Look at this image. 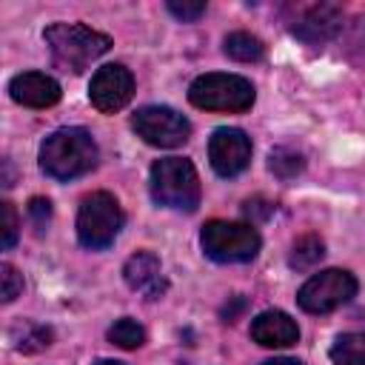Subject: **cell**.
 Segmentation results:
<instances>
[{"mask_svg": "<svg viewBox=\"0 0 365 365\" xmlns=\"http://www.w3.org/2000/svg\"><path fill=\"white\" fill-rule=\"evenodd\" d=\"M151 197L157 205L174 211H194L200 205V177L182 157H163L151 165Z\"/></svg>", "mask_w": 365, "mask_h": 365, "instance_id": "cell-3", "label": "cell"}, {"mask_svg": "<svg viewBox=\"0 0 365 365\" xmlns=\"http://www.w3.org/2000/svg\"><path fill=\"white\" fill-rule=\"evenodd\" d=\"M123 228L120 202L108 191H94L80 202L77 211V240L91 251L108 248Z\"/></svg>", "mask_w": 365, "mask_h": 365, "instance_id": "cell-5", "label": "cell"}, {"mask_svg": "<svg viewBox=\"0 0 365 365\" xmlns=\"http://www.w3.org/2000/svg\"><path fill=\"white\" fill-rule=\"evenodd\" d=\"M334 365H365V331L339 334L331 345Z\"/></svg>", "mask_w": 365, "mask_h": 365, "instance_id": "cell-15", "label": "cell"}, {"mask_svg": "<svg viewBox=\"0 0 365 365\" xmlns=\"http://www.w3.org/2000/svg\"><path fill=\"white\" fill-rule=\"evenodd\" d=\"M43 40L51 48L54 63L74 74L86 71L97 57H103L111 48L108 34H100L83 23H51Z\"/></svg>", "mask_w": 365, "mask_h": 365, "instance_id": "cell-2", "label": "cell"}, {"mask_svg": "<svg viewBox=\"0 0 365 365\" xmlns=\"http://www.w3.org/2000/svg\"><path fill=\"white\" fill-rule=\"evenodd\" d=\"M322 257H325L322 240L314 237V234H305V237H299V240L294 242L288 262H291V268H297V271H308V268H314Z\"/></svg>", "mask_w": 365, "mask_h": 365, "instance_id": "cell-17", "label": "cell"}, {"mask_svg": "<svg viewBox=\"0 0 365 365\" xmlns=\"http://www.w3.org/2000/svg\"><path fill=\"white\" fill-rule=\"evenodd\" d=\"M262 365H299V362L297 359H288V356H277V359H268Z\"/></svg>", "mask_w": 365, "mask_h": 365, "instance_id": "cell-26", "label": "cell"}, {"mask_svg": "<svg viewBox=\"0 0 365 365\" xmlns=\"http://www.w3.org/2000/svg\"><path fill=\"white\" fill-rule=\"evenodd\" d=\"M342 29V9L334 3H317L302 11V17L294 23V34L308 46H322Z\"/></svg>", "mask_w": 365, "mask_h": 365, "instance_id": "cell-11", "label": "cell"}, {"mask_svg": "<svg viewBox=\"0 0 365 365\" xmlns=\"http://www.w3.org/2000/svg\"><path fill=\"white\" fill-rule=\"evenodd\" d=\"M200 242L214 262H248L259 251V234L251 222L211 220L202 225Z\"/></svg>", "mask_w": 365, "mask_h": 365, "instance_id": "cell-6", "label": "cell"}, {"mask_svg": "<svg viewBox=\"0 0 365 365\" xmlns=\"http://www.w3.org/2000/svg\"><path fill=\"white\" fill-rule=\"evenodd\" d=\"M208 160L220 177H237L251 163V140L240 128H217L208 140Z\"/></svg>", "mask_w": 365, "mask_h": 365, "instance_id": "cell-10", "label": "cell"}, {"mask_svg": "<svg viewBox=\"0 0 365 365\" xmlns=\"http://www.w3.org/2000/svg\"><path fill=\"white\" fill-rule=\"evenodd\" d=\"M131 125L137 131V137H143L148 145L157 148H177L188 140L191 134V123L168 108V106H145L131 117Z\"/></svg>", "mask_w": 365, "mask_h": 365, "instance_id": "cell-8", "label": "cell"}, {"mask_svg": "<svg viewBox=\"0 0 365 365\" xmlns=\"http://www.w3.org/2000/svg\"><path fill=\"white\" fill-rule=\"evenodd\" d=\"M251 339L262 348H288L299 339V328L285 311H262L251 322Z\"/></svg>", "mask_w": 365, "mask_h": 365, "instance_id": "cell-13", "label": "cell"}, {"mask_svg": "<svg viewBox=\"0 0 365 365\" xmlns=\"http://www.w3.org/2000/svg\"><path fill=\"white\" fill-rule=\"evenodd\" d=\"M123 277L128 282V288L145 294L148 299H157L165 291V279H163V268L160 259L151 251H137L134 257L125 259L123 265Z\"/></svg>", "mask_w": 365, "mask_h": 365, "instance_id": "cell-14", "label": "cell"}, {"mask_svg": "<svg viewBox=\"0 0 365 365\" xmlns=\"http://www.w3.org/2000/svg\"><path fill=\"white\" fill-rule=\"evenodd\" d=\"M225 54L231 57V60H237V63H254V60H259L262 54H265V46H262V40L259 37H254V34H248V31H231L228 37H225Z\"/></svg>", "mask_w": 365, "mask_h": 365, "instance_id": "cell-16", "label": "cell"}, {"mask_svg": "<svg viewBox=\"0 0 365 365\" xmlns=\"http://www.w3.org/2000/svg\"><path fill=\"white\" fill-rule=\"evenodd\" d=\"M29 217H31L34 228L43 231V228L48 225V220H51V202L43 200V197H31V202H29Z\"/></svg>", "mask_w": 365, "mask_h": 365, "instance_id": "cell-23", "label": "cell"}, {"mask_svg": "<svg viewBox=\"0 0 365 365\" xmlns=\"http://www.w3.org/2000/svg\"><path fill=\"white\" fill-rule=\"evenodd\" d=\"M131 94H134V77L120 63H108V66L97 68L88 83V100L103 114L120 111L131 100Z\"/></svg>", "mask_w": 365, "mask_h": 365, "instance_id": "cell-9", "label": "cell"}, {"mask_svg": "<svg viewBox=\"0 0 365 365\" xmlns=\"http://www.w3.org/2000/svg\"><path fill=\"white\" fill-rule=\"evenodd\" d=\"M48 339H51V331H48V328L31 325V328H29V336H23V342H17V348H20V351H40V348L48 345Z\"/></svg>", "mask_w": 365, "mask_h": 365, "instance_id": "cell-24", "label": "cell"}, {"mask_svg": "<svg viewBox=\"0 0 365 365\" xmlns=\"http://www.w3.org/2000/svg\"><path fill=\"white\" fill-rule=\"evenodd\" d=\"M97 365H123V362H114V359H103V362H97Z\"/></svg>", "mask_w": 365, "mask_h": 365, "instance_id": "cell-27", "label": "cell"}, {"mask_svg": "<svg viewBox=\"0 0 365 365\" xmlns=\"http://www.w3.org/2000/svg\"><path fill=\"white\" fill-rule=\"evenodd\" d=\"M188 100L202 111H248L254 106V86L240 74L211 71L191 83Z\"/></svg>", "mask_w": 365, "mask_h": 365, "instance_id": "cell-4", "label": "cell"}, {"mask_svg": "<svg viewBox=\"0 0 365 365\" xmlns=\"http://www.w3.org/2000/svg\"><path fill=\"white\" fill-rule=\"evenodd\" d=\"M271 211H274V205H271V202H265V200H248V202H245V214H248V217L254 214V217L265 220Z\"/></svg>", "mask_w": 365, "mask_h": 365, "instance_id": "cell-25", "label": "cell"}, {"mask_svg": "<svg viewBox=\"0 0 365 365\" xmlns=\"http://www.w3.org/2000/svg\"><path fill=\"white\" fill-rule=\"evenodd\" d=\"M356 294V279L351 271L342 268H328L314 274L297 294V302L308 314H328L339 305H345Z\"/></svg>", "mask_w": 365, "mask_h": 365, "instance_id": "cell-7", "label": "cell"}, {"mask_svg": "<svg viewBox=\"0 0 365 365\" xmlns=\"http://www.w3.org/2000/svg\"><path fill=\"white\" fill-rule=\"evenodd\" d=\"M108 339H111L114 345H120V348L131 351V348H140V345L145 342V331H143V325H140V322H134V319L123 317V319H117V322L108 328Z\"/></svg>", "mask_w": 365, "mask_h": 365, "instance_id": "cell-18", "label": "cell"}, {"mask_svg": "<svg viewBox=\"0 0 365 365\" xmlns=\"http://www.w3.org/2000/svg\"><path fill=\"white\" fill-rule=\"evenodd\" d=\"M9 94L14 103H20L26 108H48L60 100V83L43 71H23V74L11 77Z\"/></svg>", "mask_w": 365, "mask_h": 365, "instance_id": "cell-12", "label": "cell"}, {"mask_svg": "<svg viewBox=\"0 0 365 365\" xmlns=\"http://www.w3.org/2000/svg\"><path fill=\"white\" fill-rule=\"evenodd\" d=\"M271 171L279 177V180H291V177H297L299 171H302V154H297V151H291V148H274L271 151Z\"/></svg>", "mask_w": 365, "mask_h": 365, "instance_id": "cell-19", "label": "cell"}, {"mask_svg": "<svg viewBox=\"0 0 365 365\" xmlns=\"http://www.w3.org/2000/svg\"><path fill=\"white\" fill-rule=\"evenodd\" d=\"M0 282H3V302H11V299H17V294L23 291V277L17 274V268L11 265V262H3L0 265Z\"/></svg>", "mask_w": 365, "mask_h": 365, "instance_id": "cell-21", "label": "cell"}, {"mask_svg": "<svg viewBox=\"0 0 365 365\" xmlns=\"http://www.w3.org/2000/svg\"><path fill=\"white\" fill-rule=\"evenodd\" d=\"M168 11L182 23H194V20H200L205 14V3L202 0H182V3L180 0H168Z\"/></svg>", "mask_w": 365, "mask_h": 365, "instance_id": "cell-20", "label": "cell"}, {"mask_svg": "<svg viewBox=\"0 0 365 365\" xmlns=\"http://www.w3.org/2000/svg\"><path fill=\"white\" fill-rule=\"evenodd\" d=\"M0 217H3V248L9 251L17 242V211L9 200L0 202Z\"/></svg>", "mask_w": 365, "mask_h": 365, "instance_id": "cell-22", "label": "cell"}, {"mask_svg": "<svg viewBox=\"0 0 365 365\" xmlns=\"http://www.w3.org/2000/svg\"><path fill=\"white\" fill-rule=\"evenodd\" d=\"M97 165V143L86 128H57L40 145V168L54 180L83 177Z\"/></svg>", "mask_w": 365, "mask_h": 365, "instance_id": "cell-1", "label": "cell"}]
</instances>
